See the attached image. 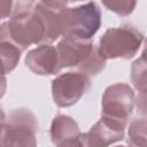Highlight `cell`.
<instances>
[{
    "mask_svg": "<svg viewBox=\"0 0 147 147\" xmlns=\"http://www.w3.org/2000/svg\"><path fill=\"white\" fill-rule=\"evenodd\" d=\"M9 21L1 24L0 38H7L22 49L31 45L45 44L46 29L42 18L33 9L34 2H15Z\"/></svg>",
    "mask_w": 147,
    "mask_h": 147,
    "instance_id": "1",
    "label": "cell"
},
{
    "mask_svg": "<svg viewBox=\"0 0 147 147\" xmlns=\"http://www.w3.org/2000/svg\"><path fill=\"white\" fill-rule=\"evenodd\" d=\"M36 115L26 108L13 109L1 121V147H37Z\"/></svg>",
    "mask_w": 147,
    "mask_h": 147,
    "instance_id": "2",
    "label": "cell"
},
{
    "mask_svg": "<svg viewBox=\"0 0 147 147\" xmlns=\"http://www.w3.org/2000/svg\"><path fill=\"white\" fill-rule=\"evenodd\" d=\"M144 41V34L131 24L110 28L99 40V53L106 60L132 59Z\"/></svg>",
    "mask_w": 147,
    "mask_h": 147,
    "instance_id": "3",
    "label": "cell"
},
{
    "mask_svg": "<svg viewBox=\"0 0 147 147\" xmlns=\"http://www.w3.org/2000/svg\"><path fill=\"white\" fill-rule=\"evenodd\" d=\"M63 36L91 39L101 26V9L94 1L74 8L65 7L62 13Z\"/></svg>",
    "mask_w": 147,
    "mask_h": 147,
    "instance_id": "4",
    "label": "cell"
},
{
    "mask_svg": "<svg viewBox=\"0 0 147 147\" xmlns=\"http://www.w3.org/2000/svg\"><path fill=\"white\" fill-rule=\"evenodd\" d=\"M90 77L79 71L60 74L52 80V96L57 107L74 106L88 91Z\"/></svg>",
    "mask_w": 147,
    "mask_h": 147,
    "instance_id": "5",
    "label": "cell"
},
{
    "mask_svg": "<svg viewBox=\"0 0 147 147\" xmlns=\"http://www.w3.org/2000/svg\"><path fill=\"white\" fill-rule=\"evenodd\" d=\"M134 92L129 84L116 83L109 85L102 95L101 116L127 123L134 107Z\"/></svg>",
    "mask_w": 147,
    "mask_h": 147,
    "instance_id": "6",
    "label": "cell"
},
{
    "mask_svg": "<svg viewBox=\"0 0 147 147\" xmlns=\"http://www.w3.org/2000/svg\"><path fill=\"white\" fill-rule=\"evenodd\" d=\"M126 124L118 119L101 116L88 132L80 134L82 142L84 147H108V145L124 138Z\"/></svg>",
    "mask_w": 147,
    "mask_h": 147,
    "instance_id": "7",
    "label": "cell"
},
{
    "mask_svg": "<svg viewBox=\"0 0 147 147\" xmlns=\"http://www.w3.org/2000/svg\"><path fill=\"white\" fill-rule=\"evenodd\" d=\"M95 46L91 39H83L76 36H63L57 42L61 68H78L92 54Z\"/></svg>",
    "mask_w": 147,
    "mask_h": 147,
    "instance_id": "8",
    "label": "cell"
},
{
    "mask_svg": "<svg viewBox=\"0 0 147 147\" xmlns=\"http://www.w3.org/2000/svg\"><path fill=\"white\" fill-rule=\"evenodd\" d=\"M24 62L33 74L40 76L55 75L62 69L57 49L49 44H42L29 51Z\"/></svg>",
    "mask_w": 147,
    "mask_h": 147,
    "instance_id": "9",
    "label": "cell"
},
{
    "mask_svg": "<svg viewBox=\"0 0 147 147\" xmlns=\"http://www.w3.org/2000/svg\"><path fill=\"white\" fill-rule=\"evenodd\" d=\"M68 7V2L64 1H37L34 2L33 9L42 18L46 37L45 44L55 41L60 36H63V9Z\"/></svg>",
    "mask_w": 147,
    "mask_h": 147,
    "instance_id": "10",
    "label": "cell"
},
{
    "mask_svg": "<svg viewBox=\"0 0 147 147\" xmlns=\"http://www.w3.org/2000/svg\"><path fill=\"white\" fill-rule=\"evenodd\" d=\"M80 130L77 122L67 115H56L51 124V139L55 146H59L63 141L78 138Z\"/></svg>",
    "mask_w": 147,
    "mask_h": 147,
    "instance_id": "11",
    "label": "cell"
},
{
    "mask_svg": "<svg viewBox=\"0 0 147 147\" xmlns=\"http://www.w3.org/2000/svg\"><path fill=\"white\" fill-rule=\"evenodd\" d=\"M0 48H1V60L3 74H8L14 70L20 61L21 54L24 49L17 46L15 42L7 38H0Z\"/></svg>",
    "mask_w": 147,
    "mask_h": 147,
    "instance_id": "12",
    "label": "cell"
},
{
    "mask_svg": "<svg viewBox=\"0 0 147 147\" xmlns=\"http://www.w3.org/2000/svg\"><path fill=\"white\" fill-rule=\"evenodd\" d=\"M129 147H147V118L133 119L127 129Z\"/></svg>",
    "mask_w": 147,
    "mask_h": 147,
    "instance_id": "13",
    "label": "cell"
},
{
    "mask_svg": "<svg viewBox=\"0 0 147 147\" xmlns=\"http://www.w3.org/2000/svg\"><path fill=\"white\" fill-rule=\"evenodd\" d=\"M131 83L139 93L147 92V60L141 56L131 65Z\"/></svg>",
    "mask_w": 147,
    "mask_h": 147,
    "instance_id": "14",
    "label": "cell"
},
{
    "mask_svg": "<svg viewBox=\"0 0 147 147\" xmlns=\"http://www.w3.org/2000/svg\"><path fill=\"white\" fill-rule=\"evenodd\" d=\"M105 67H106V59L101 56V54L99 53L98 46H95L94 51L88 56V59L80 67H78L77 70L90 77V76H96L98 74H100L105 69Z\"/></svg>",
    "mask_w": 147,
    "mask_h": 147,
    "instance_id": "15",
    "label": "cell"
},
{
    "mask_svg": "<svg viewBox=\"0 0 147 147\" xmlns=\"http://www.w3.org/2000/svg\"><path fill=\"white\" fill-rule=\"evenodd\" d=\"M102 3L109 10H111L121 16L130 15L137 5L136 1H103Z\"/></svg>",
    "mask_w": 147,
    "mask_h": 147,
    "instance_id": "16",
    "label": "cell"
},
{
    "mask_svg": "<svg viewBox=\"0 0 147 147\" xmlns=\"http://www.w3.org/2000/svg\"><path fill=\"white\" fill-rule=\"evenodd\" d=\"M136 103H137L138 114L147 118V92L146 93H139L137 99H136Z\"/></svg>",
    "mask_w": 147,
    "mask_h": 147,
    "instance_id": "17",
    "label": "cell"
},
{
    "mask_svg": "<svg viewBox=\"0 0 147 147\" xmlns=\"http://www.w3.org/2000/svg\"><path fill=\"white\" fill-rule=\"evenodd\" d=\"M14 2L11 1H1V18H6L9 15H13Z\"/></svg>",
    "mask_w": 147,
    "mask_h": 147,
    "instance_id": "18",
    "label": "cell"
},
{
    "mask_svg": "<svg viewBox=\"0 0 147 147\" xmlns=\"http://www.w3.org/2000/svg\"><path fill=\"white\" fill-rule=\"evenodd\" d=\"M80 134H82V133H80ZM56 147H84V145H83L82 139H80V136H79L78 138H74V139L63 141L62 144H60V145L56 146Z\"/></svg>",
    "mask_w": 147,
    "mask_h": 147,
    "instance_id": "19",
    "label": "cell"
},
{
    "mask_svg": "<svg viewBox=\"0 0 147 147\" xmlns=\"http://www.w3.org/2000/svg\"><path fill=\"white\" fill-rule=\"evenodd\" d=\"M141 57L147 60V38L145 40V46H144V51H142V54H141Z\"/></svg>",
    "mask_w": 147,
    "mask_h": 147,
    "instance_id": "20",
    "label": "cell"
},
{
    "mask_svg": "<svg viewBox=\"0 0 147 147\" xmlns=\"http://www.w3.org/2000/svg\"><path fill=\"white\" fill-rule=\"evenodd\" d=\"M115 147H125V146H123V145H121V146H115Z\"/></svg>",
    "mask_w": 147,
    "mask_h": 147,
    "instance_id": "21",
    "label": "cell"
}]
</instances>
